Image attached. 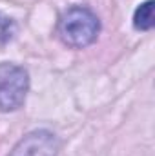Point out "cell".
<instances>
[{
	"label": "cell",
	"instance_id": "1",
	"mask_svg": "<svg viewBox=\"0 0 155 156\" xmlns=\"http://www.w3.org/2000/svg\"><path fill=\"white\" fill-rule=\"evenodd\" d=\"M100 29L99 18L88 7L68 9L59 24V33L62 40L71 47H86L93 44Z\"/></svg>",
	"mask_w": 155,
	"mask_h": 156
},
{
	"label": "cell",
	"instance_id": "2",
	"mask_svg": "<svg viewBox=\"0 0 155 156\" xmlns=\"http://www.w3.org/2000/svg\"><path fill=\"white\" fill-rule=\"evenodd\" d=\"M28 73L15 64H0V111L18 109L28 93Z\"/></svg>",
	"mask_w": 155,
	"mask_h": 156
},
{
	"label": "cell",
	"instance_id": "3",
	"mask_svg": "<svg viewBox=\"0 0 155 156\" xmlns=\"http://www.w3.org/2000/svg\"><path fill=\"white\" fill-rule=\"evenodd\" d=\"M59 140L49 131H33L24 136L9 156H57Z\"/></svg>",
	"mask_w": 155,
	"mask_h": 156
},
{
	"label": "cell",
	"instance_id": "4",
	"mask_svg": "<svg viewBox=\"0 0 155 156\" xmlns=\"http://www.w3.org/2000/svg\"><path fill=\"white\" fill-rule=\"evenodd\" d=\"M133 26L141 31H148L153 27V0L141 4L133 16Z\"/></svg>",
	"mask_w": 155,
	"mask_h": 156
},
{
	"label": "cell",
	"instance_id": "5",
	"mask_svg": "<svg viewBox=\"0 0 155 156\" xmlns=\"http://www.w3.org/2000/svg\"><path fill=\"white\" fill-rule=\"evenodd\" d=\"M13 33H15V24H13V20L7 18V16H4V15L0 13V45L7 44V42L11 40V37H13Z\"/></svg>",
	"mask_w": 155,
	"mask_h": 156
}]
</instances>
